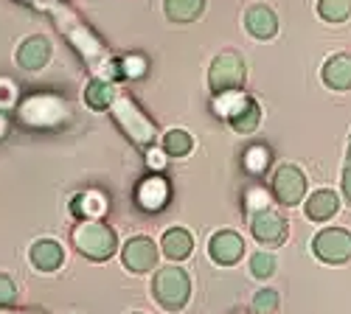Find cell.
I'll return each instance as SVG.
<instances>
[{
  "mask_svg": "<svg viewBox=\"0 0 351 314\" xmlns=\"http://www.w3.org/2000/svg\"><path fill=\"white\" fill-rule=\"evenodd\" d=\"M73 247L90 261H107L119 247V239L101 219H82L73 227Z\"/></svg>",
  "mask_w": 351,
  "mask_h": 314,
  "instance_id": "cell-2",
  "label": "cell"
},
{
  "mask_svg": "<svg viewBox=\"0 0 351 314\" xmlns=\"http://www.w3.org/2000/svg\"><path fill=\"white\" fill-rule=\"evenodd\" d=\"M48 14L56 20V28H60V31L68 37V42L79 51V56L87 62V68L93 70L96 79H110L112 81L115 76H121V62L112 60V53L107 51V45L71 9H65L62 3H56Z\"/></svg>",
  "mask_w": 351,
  "mask_h": 314,
  "instance_id": "cell-1",
  "label": "cell"
},
{
  "mask_svg": "<svg viewBox=\"0 0 351 314\" xmlns=\"http://www.w3.org/2000/svg\"><path fill=\"white\" fill-rule=\"evenodd\" d=\"M160 247H163V252H166V259L183 261V259H189L191 250H194V239H191L189 231H183V227H171V231L163 233Z\"/></svg>",
  "mask_w": 351,
  "mask_h": 314,
  "instance_id": "cell-17",
  "label": "cell"
},
{
  "mask_svg": "<svg viewBox=\"0 0 351 314\" xmlns=\"http://www.w3.org/2000/svg\"><path fill=\"white\" fill-rule=\"evenodd\" d=\"M138 205L143 208V211H149V213H155V211H160L166 202H169V183L163 180V177H146L141 185H138Z\"/></svg>",
  "mask_w": 351,
  "mask_h": 314,
  "instance_id": "cell-14",
  "label": "cell"
},
{
  "mask_svg": "<svg viewBox=\"0 0 351 314\" xmlns=\"http://www.w3.org/2000/svg\"><path fill=\"white\" fill-rule=\"evenodd\" d=\"M3 135H6V118L0 116V138H3Z\"/></svg>",
  "mask_w": 351,
  "mask_h": 314,
  "instance_id": "cell-35",
  "label": "cell"
},
{
  "mask_svg": "<svg viewBox=\"0 0 351 314\" xmlns=\"http://www.w3.org/2000/svg\"><path fill=\"white\" fill-rule=\"evenodd\" d=\"M143 73H146V60H143V56L130 53V56H124V60H121V76H127V79H141Z\"/></svg>",
  "mask_w": 351,
  "mask_h": 314,
  "instance_id": "cell-29",
  "label": "cell"
},
{
  "mask_svg": "<svg viewBox=\"0 0 351 314\" xmlns=\"http://www.w3.org/2000/svg\"><path fill=\"white\" fill-rule=\"evenodd\" d=\"M250 272H253V278H261V280L273 278V272H276V255L256 252L253 259H250Z\"/></svg>",
  "mask_w": 351,
  "mask_h": 314,
  "instance_id": "cell-27",
  "label": "cell"
},
{
  "mask_svg": "<svg viewBox=\"0 0 351 314\" xmlns=\"http://www.w3.org/2000/svg\"><path fill=\"white\" fill-rule=\"evenodd\" d=\"M14 60L23 70H43L51 60V42L43 37V34H34V37H25L20 45H17V53Z\"/></svg>",
  "mask_w": 351,
  "mask_h": 314,
  "instance_id": "cell-12",
  "label": "cell"
},
{
  "mask_svg": "<svg viewBox=\"0 0 351 314\" xmlns=\"http://www.w3.org/2000/svg\"><path fill=\"white\" fill-rule=\"evenodd\" d=\"M115 99L119 96H115V84L110 79H93L90 84H87V90H84V101H87V107H93V109L112 107Z\"/></svg>",
  "mask_w": 351,
  "mask_h": 314,
  "instance_id": "cell-19",
  "label": "cell"
},
{
  "mask_svg": "<svg viewBox=\"0 0 351 314\" xmlns=\"http://www.w3.org/2000/svg\"><path fill=\"white\" fill-rule=\"evenodd\" d=\"M343 196L351 205V140H348V152H346V168H343Z\"/></svg>",
  "mask_w": 351,
  "mask_h": 314,
  "instance_id": "cell-31",
  "label": "cell"
},
{
  "mask_svg": "<svg viewBox=\"0 0 351 314\" xmlns=\"http://www.w3.org/2000/svg\"><path fill=\"white\" fill-rule=\"evenodd\" d=\"M206 0H166V17L171 23H191L202 14Z\"/></svg>",
  "mask_w": 351,
  "mask_h": 314,
  "instance_id": "cell-21",
  "label": "cell"
},
{
  "mask_svg": "<svg viewBox=\"0 0 351 314\" xmlns=\"http://www.w3.org/2000/svg\"><path fill=\"white\" fill-rule=\"evenodd\" d=\"M62 261H65V252H62V247L56 244L53 239H40V241H34V247H32V264H34L40 272L60 270Z\"/></svg>",
  "mask_w": 351,
  "mask_h": 314,
  "instance_id": "cell-15",
  "label": "cell"
},
{
  "mask_svg": "<svg viewBox=\"0 0 351 314\" xmlns=\"http://www.w3.org/2000/svg\"><path fill=\"white\" fill-rule=\"evenodd\" d=\"M0 314H23V311H9V309H0Z\"/></svg>",
  "mask_w": 351,
  "mask_h": 314,
  "instance_id": "cell-36",
  "label": "cell"
},
{
  "mask_svg": "<svg viewBox=\"0 0 351 314\" xmlns=\"http://www.w3.org/2000/svg\"><path fill=\"white\" fill-rule=\"evenodd\" d=\"M276 309H278V292L276 289H261L253 298V311L256 314H276Z\"/></svg>",
  "mask_w": 351,
  "mask_h": 314,
  "instance_id": "cell-28",
  "label": "cell"
},
{
  "mask_svg": "<svg viewBox=\"0 0 351 314\" xmlns=\"http://www.w3.org/2000/svg\"><path fill=\"white\" fill-rule=\"evenodd\" d=\"M267 166H270V149L267 146H250L245 152V168H247V174H253V177L265 174Z\"/></svg>",
  "mask_w": 351,
  "mask_h": 314,
  "instance_id": "cell-26",
  "label": "cell"
},
{
  "mask_svg": "<svg viewBox=\"0 0 351 314\" xmlns=\"http://www.w3.org/2000/svg\"><path fill=\"white\" fill-rule=\"evenodd\" d=\"M245 28H247V34L256 37V40H270L278 34V17L270 6H250L245 12Z\"/></svg>",
  "mask_w": 351,
  "mask_h": 314,
  "instance_id": "cell-13",
  "label": "cell"
},
{
  "mask_svg": "<svg viewBox=\"0 0 351 314\" xmlns=\"http://www.w3.org/2000/svg\"><path fill=\"white\" fill-rule=\"evenodd\" d=\"M163 155H166V152H149V166H152V168H160V166L166 163Z\"/></svg>",
  "mask_w": 351,
  "mask_h": 314,
  "instance_id": "cell-34",
  "label": "cell"
},
{
  "mask_svg": "<svg viewBox=\"0 0 351 314\" xmlns=\"http://www.w3.org/2000/svg\"><path fill=\"white\" fill-rule=\"evenodd\" d=\"M250 231H253L256 241H261V244H278L287 236V219L278 216L276 211L265 208L250 216Z\"/></svg>",
  "mask_w": 351,
  "mask_h": 314,
  "instance_id": "cell-10",
  "label": "cell"
},
{
  "mask_svg": "<svg viewBox=\"0 0 351 314\" xmlns=\"http://www.w3.org/2000/svg\"><path fill=\"white\" fill-rule=\"evenodd\" d=\"M247 208H250V213L265 211V208H267V191L250 188V191H247Z\"/></svg>",
  "mask_w": 351,
  "mask_h": 314,
  "instance_id": "cell-30",
  "label": "cell"
},
{
  "mask_svg": "<svg viewBox=\"0 0 351 314\" xmlns=\"http://www.w3.org/2000/svg\"><path fill=\"white\" fill-rule=\"evenodd\" d=\"M317 14L326 23H343L351 17V0H317Z\"/></svg>",
  "mask_w": 351,
  "mask_h": 314,
  "instance_id": "cell-25",
  "label": "cell"
},
{
  "mask_svg": "<svg viewBox=\"0 0 351 314\" xmlns=\"http://www.w3.org/2000/svg\"><path fill=\"white\" fill-rule=\"evenodd\" d=\"M14 101V84L12 81H0V107H6Z\"/></svg>",
  "mask_w": 351,
  "mask_h": 314,
  "instance_id": "cell-33",
  "label": "cell"
},
{
  "mask_svg": "<svg viewBox=\"0 0 351 314\" xmlns=\"http://www.w3.org/2000/svg\"><path fill=\"white\" fill-rule=\"evenodd\" d=\"M273 194L281 205L292 208V205H298L304 194H306V177H304V171L298 166H281L276 168V174H273Z\"/></svg>",
  "mask_w": 351,
  "mask_h": 314,
  "instance_id": "cell-8",
  "label": "cell"
},
{
  "mask_svg": "<svg viewBox=\"0 0 351 314\" xmlns=\"http://www.w3.org/2000/svg\"><path fill=\"white\" fill-rule=\"evenodd\" d=\"M258 121H261V107L247 96V101L242 104V109L230 118V127L237 129V132H253L258 127Z\"/></svg>",
  "mask_w": 351,
  "mask_h": 314,
  "instance_id": "cell-22",
  "label": "cell"
},
{
  "mask_svg": "<svg viewBox=\"0 0 351 314\" xmlns=\"http://www.w3.org/2000/svg\"><path fill=\"white\" fill-rule=\"evenodd\" d=\"M247 101V96L242 93V90H230V93H219V96H214V109H217V116H222V118H233L237 112L242 109V104Z\"/></svg>",
  "mask_w": 351,
  "mask_h": 314,
  "instance_id": "cell-24",
  "label": "cell"
},
{
  "mask_svg": "<svg viewBox=\"0 0 351 314\" xmlns=\"http://www.w3.org/2000/svg\"><path fill=\"white\" fill-rule=\"evenodd\" d=\"M191 146H194V140L186 129H169L163 135V152L169 157H183V155L191 152Z\"/></svg>",
  "mask_w": 351,
  "mask_h": 314,
  "instance_id": "cell-23",
  "label": "cell"
},
{
  "mask_svg": "<svg viewBox=\"0 0 351 314\" xmlns=\"http://www.w3.org/2000/svg\"><path fill=\"white\" fill-rule=\"evenodd\" d=\"M312 252L324 264H346L351 259V233L340 227H326L315 236Z\"/></svg>",
  "mask_w": 351,
  "mask_h": 314,
  "instance_id": "cell-7",
  "label": "cell"
},
{
  "mask_svg": "<svg viewBox=\"0 0 351 314\" xmlns=\"http://www.w3.org/2000/svg\"><path fill=\"white\" fill-rule=\"evenodd\" d=\"M112 118L119 121V127L124 129V135L132 140L135 146H152L158 140V127L155 121L146 116V112L130 99V96H119L112 101Z\"/></svg>",
  "mask_w": 351,
  "mask_h": 314,
  "instance_id": "cell-3",
  "label": "cell"
},
{
  "mask_svg": "<svg viewBox=\"0 0 351 314\" xmlns=\"http://www.w3.org/2000/svg\"><path fill=\"white\" fill-rule=\"evenodd\" d=\"M242 252H245V241H242L239 233H233V231H219L208 241V255L219 267L237 264L242 259Z\"/></svg>",
  "mask_w": 351,
  "mask_h": 314,
  "instance_id": "cell-11",
  "label": "cell"
},
{
  "mask_svg": "<svg viewBox=\"0 0 351 314\" xmlns=\"http://www.w3.org/2000/svg\"><path fill=\"white\" fill-rule=\"evenodd\" d=\"M71 208H73V213H79L84 219H101L104 211H107V199L99 191H84V194H79L73 199Z\"/></svg>",
  "mask_w": 351,
  "mask_h": 314,
  "instance_id": "cell-20",
  "label": "cell"
},
{
  "mask_svg": "<svg viewBox=\"0 0 351 314\" xmlns=\"http://www.w3.org/2000/svg\"><path fill=\"white\" fill-rule=\"evenodd\" d=\"M14 298H17V292H14V283H12L6 275H0V306H9Z\"/></svg>",
  "mask_w": 351,
  "mask_h": 314,
  "instance_id": "cell-32",
  "label": "cell"
},
{
  "mask_svg": "<svg viewBox=\"0 0 351 314\" xmlns=\"http://www.w3.org/2000/svg\"><path fill=\"white\" fill-rule=\"evenodd\" d=\"M152 292L166 311H180L191 298V280L180 267H163L152 280Z\"/></svg>",
  "mask_w": 351,
  "mask_h": 314,
  "instance_id": "cell-5",
  "label": "cell"
},
{
  "mask_svg": "<svg viewBox=\"0 0 351 314\" xmlns=\"http://www.w3.org/2000/svg\"><path fill=\"white\" fill-rule=\"evenodd\" d=\"M337 208H340V199H337V194L335 191H315L309 199H306V216L312 219V222H326V219H332L335 213H337Z\"/></svg>",
  "mask_w": 351,
  "mask_h": 314,
  "instance_id": "cell-18",
  "label": "cell"
},
{
  "mask_svg": "<svg viewBox=\"0 0 351 314\" xmlns=\"http://www.w3.org/2000/svg\"><path fill=\"white\" fill-rule=\"evenodd\" d=\"M324 81L332 90H348L351 88V56L348 53H337L332 60H326L324 65Z\"/></svg>",
  "mask_w": 351,
  "mask_h": 314,
  "instance_id": "cell-16",
  "label": "cell"
},
{
  "mask_svg": "<svg viewBox=\"0 0 351 314\" xmlns=\"http://www.w3.org/2000/svg\"><path fill=\"white\" fill-rule=\"evenodd\" d=\"M208 84L214 96L239 90L245 84V60L237 51H222L219 56H214V62L208 68Z\"/></svg>",
  "mask_w": 351,
  "mask_h": 314,
  "instance_id": "cell-6",
  "label": "cell"
},
{
  "mask_svg": "<svg viewBox=\"0 0 351 314\" xmlns=\"http://www.w3.org/2000/svg\"><path fill=\"white\" fill-rule=\"evenodd\" d=\"M121 261L130 272L135 275H143V272H149L158 267V247L152 239H146V236H135L124 244L121 250Z\"/></svg>",
  "mask_w": 351,
  "mask_h": 314,
  "instance_id": "cell-9",
  "label": "cell"
},
{
  "mask_svg": "<svg viewBox=\"0 0 351 314\" xmlns=\"http://www.w3.org/2000/svg\"><path fill=\"white\" fill-rule=\"evenodd\" d=\"M17 116L25 127H37V129H51V127H60L62 121H68L71 109L60 96H51V93H37V96H28L20 107H17Z\"/></svg>",
  "mask_w": 351,
  "mask_h": 314,
  "instance_id": "cell-4",
  "label": "cell"
}]
</instances>
